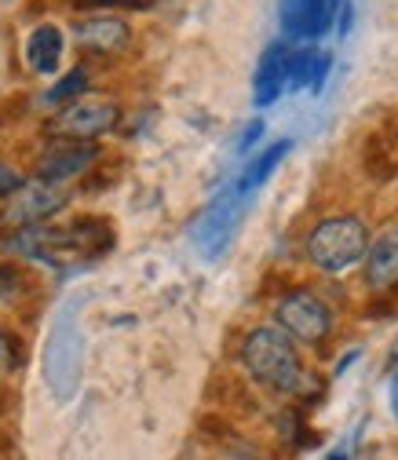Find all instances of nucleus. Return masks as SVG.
I'll use <instances>...</instances> for the list:
<instances>
[{"instance_id": "1", "label": "nucleus", "mask_w": 398, "mask_h": 460, "mask_svg": "<svg viewBox=\"0 0 398 460\" xmlns=\"http://www.w3.org/2000/svg\"><path fill=\"white\" fill-rule=\"evenodd\" d=\"M113 245V226L99 216H81L66 226H22L12 230V238L4 242V249L12 256L22 260H37L48 267H77V263H92L99 256H106Z\"/></svg>"}, {"instance_id": "2", "label": "nucleus", "mask_w": 398, "mask_h": 460, "mask_svg": "<svg viewBox=\"0 0 398 460\" xmlns=\"http://www.w3.org/2000/svg\"><path fill=\"white\" fill-rule=\"evenodd\" d=\"M245 373L274 391V394H300L304 391V362L296 351V340L281 332L278 325H256L242 343Z\"/></svg>"}, {"instance_id": "3", "label": "nucleus", "mask_w": 398, "mask_h": 460, "mask_svg": "<svg viewBox=\"0 0 398 460\" xmlns=\"http://www.w3.org/2000/svg\"><path fill=\"white\" fill-rule=\"evenodd\" d=\"M366 245H369L366 219H358L351 212H340V216H325L311 226L307 260L322 274H344L348 267H355L366 256Z\"/></svg>"}, {"instance_id": "4", "label": "nucleus", "mask_w": 398, "mask_h": 460, "mask_svg": "<svg viewBox=\"0 0 398 460\" xmlns=\"http://www.w3.org/2000/svg\"><path fill=\"white\" fill-rule=\"evenodd\" d=\"M121 121V106L113 99H74L66 102L55 118L44 125L48 139H77V143H95L110 136Z\"/></svg>"}, {"instance_id": "5", "label": "nucleus", "mask_w": 398, "mask_h": 460, "mask_svg": "<svg viewBox=\"0 0 398 460\" xmlns=\"http://www.w3.org/2000/svg\"><path fill=\"white\" fill-rule=\"evenodd\" d=\"M274 322L281 332H289L296 343H307V348H322L336 329L329 304L311 289H289L274 307Z\"/></svg>"}, {"instance_id": "6", "label": "nucleus", "mask_w": 398, "mask_h": 460, "mask_svg": "<svg viewBox=\"0 0 398 460\" xmlns=\"http://www.w3.org/2000/svg\"><path fill=\"white\" fill-rule=\"evenodd\" d=\"M44 376L55 398H70L77 391L81 380V332L74 322V311L59 314L51 336H48V348H44Z\"/></svg>"}, {"instance_id": "7", "label": "nucleus", "mask_w": 398, "mask_h": 460, "mask_svg": "<svg viewBox=\"0 0 398 460\" xmlns=\"http://www.w3.org/2000/svg\"><path fill=\"white\" fill-rule=\"evenodd\" d=\"M242 216H245V194H242L238 187L223 190V194L205 208V216H201L198 226H194V245H198V252H201L205 260L223 256L226 245H231V238H234L238 223H242Z\"/></svg>"}, {"instance_id": "8", "label": "nucleus", "mask_w": 398, "mask_h": 460, "mask_svg": "<svg viewBox=\"0 0 398 460\" xmlns=\"http://www.w3.org/2000/svg\"><path fill=\"white\" fill-rule=\"evenodd\" d=\"M66 201H70V194H66L63 187L30 180V183H22V187L8 198L4 212H0V226H4V230H22V226L48 223Z\"/></svg>"}, {"instance_id": "9", "label": "nucleus", "mask_w": 398, "mask_h": 460, "mask_svg": "<svg viewBox=\"0 0 398 460\" xmlns=\"http://www.w3.org/2000/svg\"><path fill=\"white\" fill-rule=\"evenodd\" d=\"M99 161V146L95 143H77V139H51L48 150H40L37 164H33V180L63 187Z\"/></svg>"}, {"instance_id": "10", "label": "nucleus", "mask_w": 398, "mask_h": 460, "mask_svg": "<svg viewBox=\"0 0 398 460\" xmlns=\"http://www.w3.org/2000/svg\"><path fill=\"white\" fill-rule=\"evenodd\" d=\"M366 267H362V281L369 293H394L398 289V223H387L380 234H369L366 245Z\"/></svg>"}, {"instance_id": "11", "label": "nucleus", "mask_w": 398, "mask_h": 460, "mask_svg": "<svg viewBox=\"0 0 398 460\" xmlns=\"http://www.w3.org/2000/svg\"><path fill=\"white\" fill-rule=\"evenodd\" d=\"M362 172L373 183H391L398 176V118L394 113L366 136V143H362Z\"/></svg>"}, {"instance_id": "12", "label": "nucleus", "mask_w": 398, "mask_h": 460, "mask_svg": "<svg viewBox=\"0 0 398 460\" xmlns=\"http://www.w3.org/2000/svg\"><path fill=\"white\" fill-rule=\"evenodd\" d=\"M74 40L92 55H121L132 44V26L113 15H92L74 26Z\"/></svg>"}, {"instance_id": "13", "label": "nucleus", "mask_w": 398, "mask_h": 460, "mask_svg": "<svg viewBox=\"0 0 398 460\" xmlns=\"http://www.w3.org/2000/svg\"><path fill=\"white\" fill-rule=\"evenodd\" d=\"M286 63H289V48L286 44H270L260 55V66H256V81H252V102L256 106H270L278 102V95L286 92Z\"/></svg>"}, {"instance_id": "14", "label": "nucleus", "mask_w": 398, "mask_h": 460, "mask_svg": "<svg viewBox=\"0 0 398 460\" xmlns=\"http://www.w3.org/2000/svg\"><path fill=\"white\" fill-rule=\"evenodd\" d=\"M63 51H66V37L59 26H33V33L26 37V63L33 74H55L63 63Z\"/></svg>"}, {"instance_id": "15", "label": "nucleus", "mask_w": 398, "mask_h": 460, "mask_svg": "<svg viewBox=\"0 0 398 460\" xmlns=\"http://www.w3.org/2000/svg\"><path fill=\"white\" fill-rule=\"evenodd\" d=\"M289 150H293V143H289V139H278L274 146H267V150H263V154H260V157L242 172L238 190H242V194H252L256 187H263V183L274 176V168H278L281 161H286V154H289Z\"/></svg>"}, {"instance_id": "16", "label": "nucleus", "mask_w": 398, "mask_h": 460, "mask_svg": "<svg viewBox=\"0 0 398 460\" xmlns=\"http://www.w3.org/2000/svg\"><path fill=\"white\" fill-rule=\"evenodd\" d=\"M344 8L340 0H300V12H304V40H314L322 37L332 22H336V12Z\"/></svg>"}, {"instance_id": "17", "label": "nucleus", "mask_w": 398, "mask_h": 460, "mask_svg": "<svg viewBox=\"0 0 398 460\" xmlns=\"http://www.w3.org/2000/svg\"><path fill=\"white\" fill-rule=\"evenodd\" d=\"M84 92H88V70H84V66H74L63 81H55V84L44 92V102H48V106H66V102L81 99Z\"/></svg>"}, {"instance_id": "18", "label": "nucleus", "mask_w": 398, "mask_h": 460, "mask_svg": "<svg viewBox=\"0 0 398 460\" xmlns=\"http://www.w3.org/2000/svg\"><path fill=\"white\" fill-rule=\"evenodd\" d=\"M314 66H318V51H311V48L289 51V63H286V88H293V92L311 88V81H314Z\"/></svg>"}, {"instance_id": "19", "label": "nucleus", "mask_w": 398, "mask_h": 460, "mask_svg": "<svg viewBox=\"0 0 398 460\" xmlns=\"http://www.w3.org/2000/svg\"><path fill=\"white\" fill-rule=\"evenodd\" d=\"M22 289H26L22 270L12 267V263H0V307H4V304H15V300L22 296Z\"/></svg>"}, {"instance_id": "20", "label": "nucleus", "mask_w": 398, "mask_h": 460, "mask_svg": "<svg viewBox=\"0 0 398 460\" xmlns=\"http://www.w3.org/2000/svg\"><path fill=\"white\" fill-rule=\"evenodd\" d=\"M19 362H22V358H19V343H15V336H8L4 329H0V373H12Z\"/></svg>"}, {"instance_id": "21", "label": "nucleus", "mask_w": 398, "mask_h": 460, "mask_svg": "<svg viewBox=\"0 0 398 460\" xmlns=\"http://www.w3.org/2000/svg\"><path fill=\"white\" fill-rule=\"evenodd\" d=\"M22 183H26V180H22V172L0 161V201H8V198H12V194L22 187Z\"/></svg>"}, {"instance_id": "22", "label": "nucleus", "mask_w": 398, "mask_h": 460, "mask_svg": "<svg viewBox=\"0 0 398 460\" xmlns=\"http://www.w3.org/2000/svg\"><path fill=\"white\" fill-rule=\"evenodd\" d=\"M329 66H332V59L329 55H318V66H314V81H311V92L318 95L322 88H325V77H329Z\"/></svg>"}, {"instance_id": "23", "label": "nucleus", "mask_w": 398, "mask_h": 460, "mask_svg": "<svg viewBox=\"0 0 398 460\" xmlns=\"http://www.w3.org/2000/svg\"><path fill=\"white\" fill-rule=\"evenodd\" d=\"M260 136H263V121H252V125L242 132V143H238V150H242V154H249V150L256 146V139H260Z\"/></svg>"}, {"instance_id": "24", "label": "nucleus", "mask_w": 398, "mask_h": 460, "mask_svg": "<svg viewBox=\"0 0 398 460\" xmlns=\"http://www.w3.org/2000/svg\"><path fill=\"white\" fill-rule=\"evenodd\" d=\"M84 8H110V4H139V0H77Z\"/></svg>"}, {"instance_id": "25", "label": "nucleus", "mask_w": 398, "mask_h": 460, "mask_svg": "<svg viewBox=\"0 0 398 460\" xmlns=\"http://www.w3.org/2000/svg\"><path fill=\"white\" fill-rule=\"evenodd\" d=\"M391 413L398 417V373H394V380H391Z\"/></svg>"}, {"instance_id": "26", "label": "nucleus", "mask_w": 398, "mask_h": 460, "mask_svg": "<svg viewBox=\"0 0 398 460\" xmlns=\"http://www.w3.org/2000/svg\"><path fill=\"white\" fill-rule=\"evenodd\" d=\"M329 460H348V453H332V456H329Z\"/></svg>"}]
</instances>
